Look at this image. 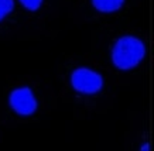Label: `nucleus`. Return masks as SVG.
<instances>
[{"label": "nucleus", "mask_w": 154, "mask_h": 151, "mask_svg": "<svg viewBox=\"0 0 154 151\" xmlns=\"http://www.w3.org/2000/svg\"><path fill=\"white\" fill-rule=\"evenodd\" d=\"M71 85L79 93L95 95L102 89L103 78L89 68H76L71 75Z\"/></svg>", "instance_id": "f03ea898"}, {"label": "nucleus", "mask_w": 154, "mask_h": 151, "mask_svg": "<svg viewBox=\"0 0 154 151\" xmlns=\"http://www.w3.org/2000/svg\"><path fill=\"white\" fill-rule=\"evenodd\" d=\"M14 9L13 0H0V21L5 19L7 14H10Z\"/></svg>", "instance_id": "39448f33"}, {"label": "nucleus", "mask_w": 154, "mask_h": 151, "mask_svg": "<svg viewBox=\"0 0 154 151\" xmlns=\"http://www.w3.org/2000/svg\"><path fill=\"white\" fill-rule=\"evenodd\" d=\"M20 3L30 11H35V10L40 9L42 0H20Z\"/></svg>", "instance_id": "423d86ee"}, {"label": "nucleus", "mask_w": 154, "mask_h": 151, "mask_svg": "<svg viewBox=\"0 0 154 151\" xmlns=\"http://www.w3.org/2000/svg\"><path fill=\"white\" fill-rule=\"evenodd\" d=\"M125 3V0H92V5L100 13H113L117 11Z\"/></svg>", "instance_id": "20e7f679"}, {"label": "nucleus", "mask_w": 154, "mask_h": 151, "mask_svg": "<svg viewBox=\"0 0 154 151\" xmlns=\"http://www.w3.org/2000/svg\"><path fill=\"white\" fill-rule=\"evenodd\" d=\"M146 47L139 38L133 35H125L117 40L112 48V62L113 65L127 71L140 64L144 58Z\"/></svg>", "instance_id": "f257e3e1"}, {"label": "nucleus", "mask_w": 154, "mask_h": 151, "mask_svg": "<svg viewBox=\"0 0 154 151\" xmlns=\"http://www.w3.org/2000/svg\"><path fill=\"white\" fill-rule=\"evenodd\" d=\"M10 107L20 116H30L37 110V100L30 88H17L9 96Z\"/></svg>", "instance_id": "7ed1b4c3"}]
</instances>
